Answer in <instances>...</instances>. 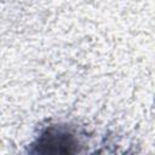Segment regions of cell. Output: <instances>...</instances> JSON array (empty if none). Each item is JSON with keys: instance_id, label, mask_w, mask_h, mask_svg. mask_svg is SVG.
Listing matches in <instances>:
<instances>
[{"instance_id": "6da1fadb", "label": "cell", "mask_w": 155, "mask_h": 155, "mask_svg": "<svg viewBox=\"0 0 155 155\" xmlns=\"http://www.w3.org/2000/svg\"><path fill=\"white\" fill-rule=\"evenodd\" d=\"M84 147L82 136L75 126L52 124L44 127L30 143L29 153L34 154H76Z\"/></svg>"}]
</instances>
